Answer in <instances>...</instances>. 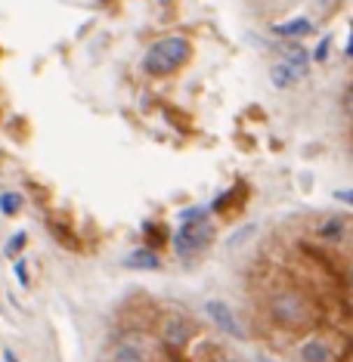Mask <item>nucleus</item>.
<instances>
[{"label": "nucleus", "instance_id": "obj_1", "mask_svg": "<svg viewBox=\"0 0 353 362\" xmlns=\"http://www.w3.org/2000/svg\"><path fill=\"white\" fill-rule=\"evenodd\" d=\"M270 319L285 325V328H298V325H310L313 322V313H310V303L304 298V291L298 288H282V291L270 294Z\"/></svg>", "mask_w": 353, "mask_h": 362}, {"label": "nucleus", "instance_id": "obj_2", "mask_svg": "<svg viewBox=\"0 0 353 362\" xmlns=\"http://www.w3.org/2000/svg\"><path fill=\"white\" fill-rule=\"evenodd\" d=\"M186 56H189V41L186 38H177V34L174 38H161L149 47L146 59H143V68L149 75H171V71L186 62Z\"/></svg>", "mask_w": 353, "mask_h": 362}, {"label": "nucleus", "instance_id": "obj_3", "mask_svg": "<svg viewBox=\"0 0 353 362\" xmlns=\"http://www.w3.org/2000/svg\"><path fill=\"white\" fill-rule=\"evenodd\" d=\"M208 242H211V223L205 220V214L201 211H189L186 214V223L180 226V233L174 238L177 251L180 254H192V251L205 248Z\"/></svg>", "mask_w": 353, "mask_h": 362}, {"label": "nucleus", "instance_id": "obj_6", "mask_svg": "<svg viewBox=\"0 0 353 362\" xmlns=\"http://www.w3.org/2000/svg\"><path fill=\"white\" fill-rule=\"evenodd\" d=\"M161 338L168 347H183L186 341L192 338V328L186 319H177V316H171V319L161 322Z\"/></svg>", "mask_w": 353, "mask_h": 362}, {"label": "nucleus", "instance_id": "obj_5", "mask_svg": "<svg viewBox=\"0 0 353 362\" xmlns=\"http://www.w3.org/2000/svg\"><path fill=\"white\" fill-rule=\"evenodd\" d=\"M205 313L211 316V322H217L220 328L226 331V335H233L236 341H242V338H245V331L239 328V322H236L233 310H229L223 301H208V303H205Z\"/></svg>", "mask_w": 353, "mask_h": 362}, {"label": "nucleus", "instance_id": "obj_9", "mask_svg": "<svg viewBox=\"0 0 353 362\" xmlns=\"http://www.w3.org/2000/svg\"><path fill=\"white\" fill-rule=\"evenodd\" d=\"M273 31L279 34V38H304V34H310V19H291V22H282V25H276Z\"/></svg>", "mask_w": 353, "mask_h": 362}, {"label": "nucleus", "instance_id": "obj_16", "mask_svg": "<svg viewBox=\"0 0 353 362\" xmlns=\"http://www.w3.org/2000/svg\"><path fill=\"white\" fill-rule=\"evenodd\" d=\"M220 362H239V359H220Z\"/></svg>", "mask_w": 353, "mask_h": 362}, {"label": "nucleus", "instance_id": "obj_13", "mask_svg": "<svg viewBox=\"0 0 353 362\" xmlns=\"http://www.w3.org/2000/svg\"><path fill=\"white\" fill-rule=\"evenodd\" d=\"M22 245H25V233H16L10 242H6V254H19V251H22Z\"/></svg>", "mask_w": 353, "mask_h": 362}, {"label": "nucleus", "instance_id": "obj_10", "mask_svg": "<svg viewBox=\"0 0 353 362\" xmlns=\"http://www.w3.org/2000/svg\"><path fill=\"white\" fill-rule=\"evenodd\" d=\"M131 270H155L158 266V254H152V251H146V248H140V251H134L131 257L124 260Z\"/></svg>", "mask_w": 353, "mask_h": 362}, {"label": "nucleus", "instance_id": "obj_15", "mask_svg": "<svg viewBox=\"0 0 353 362\" xmlns=\"http://www.w3.org/2000/svg\"><path fill=\"white\" fill-rule=\"evenodd\" d=\"M16 276H19V285H28V276H25V263H22V260L16 263Z\"/></svg>", "mask_w": 353, "mask_h": 362}, {"label": "nucleus", "instance_id": "obj_14", "mask_svg": "<svg viewBox=\"0 0 353 362\" xmlns=\"http://www.w3.org/2000/svg\"><path fill=\"white\" fill-rule=\"evenodd\" d=\"M326 56H329V38H322V43H319V50H316V59H326Z\"/></svg>", "mask_w": 353, "mask_h": 362}, {"label": "nucleus", "instance_id": "obj_12", "mask_svg": "<svg viewBox=\"0 0 353 362\" xmlns=\"http://www.w3.org/2000/svg\"><path fill=\"white\" fill-rule=\"evenodd\" d=\"M319 233L326 236V238H338V236L344 233V220H326V223L319 226Z\"/></svg>", "mask_w": 353, "mask_h": 362}, {"label": "nucleus", "instance_id": "obj_4", "mask_svg": "<svg viewBox=\"0 0 353 362\" xmlns=\"http://www.w3.org/2000/svg\"><path fill=\"white\" fill-rule=\"evenodd\" d=\"M149 344H152V341L143 338V335L124 338V341L112 350L109 362H152V350H149Z\"/></svg>", "mask_w": 353, "mask_h": 362}, {"label": "nucleus", "instance_id": "obj_17", "mask_svg": "<svg viewBox=\"0 0 353 362\" xmlns=\"http://www.w3.org/2000/svg\"><path fill=\"white\" fill-rule=\"evenodd\" d=\"M264 362H266V359H264Z\"/></svg>", "mask_w": 353, "mask_h": 362}, {"label": "nucleus", "instance_id": "obj_7", "mask_svg": "<svg viewBox=\"0 0 353 362\" xmlns=\"http://www.w3.org/2000/svg\"><path fill=\"white\" fill-rule=\"evenodd\" d=\"M304 75H307V65H301V62H282V65H276V68H273V84H276V87H291V84H298Z\"/></svg>", "mask_w": 353, "mask_h": 362}, {"label": "nucleus", "instance_id": "obj_8", "mask_svg": "<svg viewBox=\"0 0 353 362\" xmlns=\"http://www.w3.org/2000/svg\"><path fill=\"white\" fill-rule=\"evenodd\" d=\"M301 362H331V350L326 341H319V338H310V341L301 344Z\"/></svg>", "mask_w": 353, "mask_h": 362}, {"label": "nucleus", "instance_id": "obj_11", "mask_svg": "<svg viewBox=\"0 0 353 362\" xmlns=\"http://www.w3.org/2000/svg\"><path fill=\"white\" fill-rule=\"evenodd\" d=\"M19 205H22V198H19L16 192L0 195V211H3V214H16V211H19Z\"/></svg>", "mask_w": 353, "mask_h": 362}]
</instances>
